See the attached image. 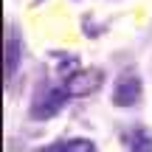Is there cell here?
<instances>
[{"instance_id":"obj_4","label":"cell","mask_w":152,"mask_h":152,"mask_svg":"<svg viewBox=\"0 0 152 152\" xmlns=\"http://www.w3.org/2000/svg\"><path fill=\"white\" fill-rule=\"evenodd\" d=\"M20 62H23V42H20V34H17L14 28H9V34H6V79H11V76L17 73Z\"/></svg>"},{"instance_id":"obj_5","label":"cell","mask_w":152,"mask_h":152,"mask_svg":"<svg viewBox=\"0 0 152 152\" xmlns=\"http://www.w3.org/2000/svg\"><path fill=\"white\" fill-rule=\"evenodd\" d=\"M39 152H96V144L90 138H65V141H54Z\"/></svg>"},{"instance_id":"obj_6","label":"cell","mask_w":152,"mask_h":152,"mask_svg":"<svg viewBox=\"0 0 152 152\" xmlns=\"http://www.w3.org/2000/svg\"><path fill=\"white\" fill-rule=\"evenodd\" d=\"M127 152H152V132L147 127H132L124 138Z\"/></svg>"},{"instance_id":"obj_1","label":"cell","mask_w":152,"mask_h":152,"mask_svg":"<svg viewBox=\"0 0 152 152\" xmlns=\"http://www.w3.org/2000/svg\"><path fill=\"white\" fill-rule=\"evenodd\" d=\"M71 99L73 96L68 93L65 85H39L31 104H28V115H31V121H48L56 113H62V107Z\"/></svg>"},{"instance_id":"obj_2","label":"cell","mask_w":152,"mask_h":152,"mask_svg":"<svg viewBox=\"0 0 152 152\" xmlns=\"http://www.w3.org/2000/svg\"><path fill=\"white\" fill-rule=\"evenodd\" d=\"M141 90H144L141 76H138L135 71H124L113 82L110 102H113L115 107H132V104H138V99H141Z\"/></svg>"},{"instance_id":"obj_3","label":"cell","mask_w":152,"mask_h":152,"mask_svg":"<svg viewBox=\"0 0 152 152\" xmlns=\"http://www.w3.org/2000/svg\"><path fill=\"white\" fill-rule=\"evenodd\" d=\"M102 82H104V73L99 68H76V71L65 76L62 85L68 87L71 96H90V93H96L102 87Z\"/></svg>"}]
</instances>
